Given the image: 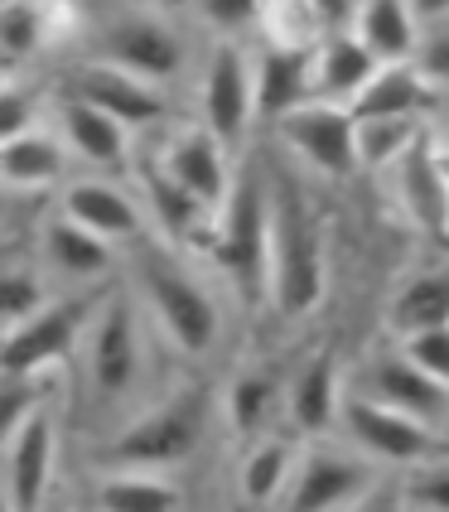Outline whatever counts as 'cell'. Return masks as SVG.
<instances>
[{"label":"cell","mask_w":449,"mask_h":512,"mask_svg":"<svg viewBox=\"0 0 449 512\" xmlns=\"http://www.w3.org/2000/svg\"><path fill=\"white\" fill-rule=\"evenodd\" d=\"M126 285L141 300L155 339L184 363H208L227 329V285L198 252L165 237H141L126 247Z\"/></svg>","instance_id":"1"},{"label":"cell","mask_w":449,"mask_h":512,"mask_svg":"<svg viewBox=\"0 0 449 512\" xmlns=\"http://www.w3.org/2000/svg\"><path fill=\"white\" fill-rule=\"evenodd\" d=\"M271 203L266 247V310L285 324H305L329 295V213L314 199V179L300 174L281 150L261 160Z\"/></svg>","instance_id":"2"},{"label":"cell","mask_w":449,"mask_h":512,"mask_svg":"<svg viewBox=\"0 0 449 512\" xmlns=\"http://www.w3.org/2000/svg\"><path fill=\"white\" fill-rule=\"evenodd\" d=\"M150 343L155 329L145 319L141 300L131 295V285H107L97 310L87 319L83 343H78V382H83V406L116 430L131 421L150 401Z\"/></svg>","instance_id":"3"},{"label":"cell","mask_w":449,"mask_h":512,"mask_svg":"<svg viewBox=\"0 0 449 512\" xmlns=\"http://www.w3.org/2000/svg\"><path fill=\"white\" fill-rule=\"evenodd\" d=\"M223 426L218 421V387L184 382L150 397L116 430L102 440V469H155V474H179L189 469L208 435Z\"/></svg>","instance_id":"4"},{"label":"cell","mask_w":449,"mask_h":512,"mask_svg":"<svg viewBox=\"0 0 449 512\" xmlns=\"http://www.w3.org/2000/svg\"><path fill=\"white\" fill-rule=\"evenodd\" d=\"M266 247H271V203H266V170L261 160H242L232 194L213 218V237L203 261L218 271L232 300L266 305Z\"/></svg>","instance_id":"5"},{"label":"cell","mask_w":449,"mask_h":512,"mask_svg":"<svg viewBox=\"0 0 449 512\" xmlns=\"http://www.w3.org/2000/svg\"><path fill=\"white\" fill-rule=\"evenodd\" d=\"M87 58H102L112 68H126L155 87H174L194 68V44L179 15H169L150 0H126L107 10L97 25L87 29Z\"/></svg>","instance_id":"6"},{"label":"cell","mask_w":449,"mask_h":512,"mask_svg":"<svg viewBox=\"0 0 449 512\" xmlns=\"http://www.w3.org/2000/svg\"><path fill=\"white\" fill-rule=\"evenodd\" d=\"M377 484H382V469L367 455H358L343 435L300 440L295 474L276 512H358L377 493Z\"/></svg>","instance_id":"7"},{"label":"cell","mask_w":449,"mask_h":512,"mask_svg":"<svg viewBox=\"0 0 449 512\" xmlns=\"http://www.w3.org/2000/svg\"><path fill=\"white\" fill-rule=\"evenodd\" d=\"M198 116L218 141L242 160L247 141L256 131V102H252V44L247 39H208V49L198 58L194 78Z\"/></svg>","instance_id":"8"},{"label":"cell","mask_w":449,"mask_h":512,"mask_svg":"<svg viewBox=\"0 0 449 512\" xmlns=\"http://www.w3.org/2000/svg\"><path fill=\"white\" fill-rule=\"evenodd\" d=\"M271 136H276V150L309 179L343 184L358 174V116L338 102L309 97L305 107H295L271 126Z\"/></svg>","instance_id":"9"},{"label":"cell","mask_w":449,"mask_h":512,"mask_svg":"<svg viewBox=\"0 0 449 512\" xmlns=\"http://www.w3.org/2000/svg\"><path fill=\"white\" fill-rule=\"evenodd\" d=\"M382 184H387L406 228L430 247H449V160L435 121H430V131L421 141L382 174Z\"/></svg>","instance_id":"10"},{"label":"cell","mask_w":449,"mask_h":512,"mask_svg":"<svg viewBox=\"0 0 449 512\" xmlns=\"http://www.w3.org/2000/svg\"><path fill=\"white\" fill-rule=\"evenodd\" d=\"M102 290H58L39 314H29L20 329L0 339V372H25V377H49L63 358L78 353L83 329L97 310Z\"/></svg>","instance_id":"11"},{"label":"cell","mask_w":449,"mask_h":512,"mask_svg":"<svg viewBox=\"0 0 449 512\" xmlns=\"http://www.w3.org/2000/svg\"><path fill=\"white\" fill-rule=\"evenodd\" d=\"M334 435H343L382 474H401V469H411V464H421V459H430L440 450V430L421 426V421H411V416H401V411L363 397L353 387L343 392V411H338Z\"/></svg>","instance_id":"12"},{"label":"cell","mask_w":449,"mask_h":512,"mask_svg":"<svg viewBox=\"0 0 449 512\" xmlns=\"http://www.w3.org/2000/svg\"><path fill=\"white\" fill-rule=\"evenodd\" d=\"M145 160L155 170H165L189 199H198L208 213H218L223 199L232 194V179L242 170V160L227 150L203 121H169V131L160 136L155 150H145Z\"/></svg>","instance_id":"13"},{"label":"cell","mask_w":449,"mask_h":512,"mask_svg":"<svg viewBox=\"0 0 449 512\" xmlns=\"http://www.w3.org/2000/svg\"><path fill=\"white\" fill-rule=\"evenodd\" d=\"M348 387L382 401V406H392L401 416H411V421H421V426L440 430V435L449 430V387L425 377L396 343H382V348L363 353V363L348 372Z\"/></svg>","instance_id":"14"},{"label":"cell","mask_w":449,"mask_h":512,"mask_svg":"<svg viewBox=\"0 0 449 512\" xmlns=\"http://www.w3.org/2000/svg\"><path fill=\"white\" fill-rule=\"evenodd\" d=\"M29 256L44 266V276L54 281V290H102L116 281V256L107 237L87 232L83 223H73L68 213H44L39 228L29 237Z\"/></svg>","instance_id":"15"},{"label":"cell","mask_w":449,"mask_h":512,"mask_svg":"<svg viewBox=\"0 0 449 512\" xmlns=\"http://www.w3.org/2000/svg\"><path fill=\"white\" fill-rule=\"evenodd\" d=\"M63 92L83 97L87 107L107 112L112 121H121L126 131H155V126H169L174 121V107H169V92L155 83H145L126 68H112L102 58H78L73 68H63Z\"/></svg>","instance_id":"16"},{"label":"cell","mask_w":449,"mask_h":512,"mask_svg":"<svg viewBox=\"0 0 449 512\" xmlns=\"http://www.w3.org/2000/svg\"><path fill=\"white\" fill-rule=\"evenodd\" d=\"M58 469V416L49 401H39L25 426L0 450V488L15 512H49Z\"/></svg>","instance_id":"17"},{"label":"cell","mask_w":449,"mask_h":512,"mask_svg":"<svg viewBox=\"0 0 449 512\" xmlns=\"http://www.w3.org/2000/svg\"><path fill=\"white\" fill-rule=\"evenodd\" d=\"M58 213H68L73 223H83L87 232L107 237L112 247H136L141 237H150V213L136 189L116 184L112 174H83V179H68L58 189Z\"/></svg>","instance_id":"18"},{"label":"cell","mask_w":449,"mask_h":512,"mask_svg":"<svg viewBox=\"0 0 449 512\" xmlns=\"http://www.w3.org/2000/svg\"><path fill=\"white\" fill-rule=\"evenodd\" d=\"M218 421L227 440H237V450L271 430H285V368L266 358L232 368L218 387Z\"/></svg>","instance_id":"19"},{"label":"cell","mask_w":449,"mask_h":512,"mask_svg":"<svg viewBox=\"0 0 449 512\" xmlns=\"http://www.w3.org/2000/svg\"><path fill=\"white\" fill-rule=\"evenodd\" d=\"M49 121H54V136L63 141L68 160L87 165L92 174H121L136 165L131 131H126L121 121H112L107 112L87 107L83 97L63 92V87L49 97Z\"/></svg>","instance_id":"20"},{"label":"cell","mask_w":449,"mask_h":512,"mask_svg":"<svg viewBox=\"0 0 449 512\" xmlns=\"http://www.w3.org/2000/svg\"><path fill=\"white\" fill-rule=\"evenodd\" d=\"M348 392V372L338 368L334 348H309L305 358H295V368L285 372V430L300 440H319L338 430Z\"/></svg>","instance_id":"21"},{"label":"cell","mask_w":449,"mask_h":512,"mask_svg":"<svg viewBox=\"0 0 449 512\" xmlns=\"http://www.w3.org/2000/svg\"><path fill=\"white\" fill-rule=\"evenodd\" d=\"M73 25V0H0V63L15 73L34 58L54 54Z\"/></svg>","instance_id":"22"},{"label":"cell","mask_w":449,"mask_h":512,"mask_svg":"<svg viewBox=\"0 0 449 512\" xmlns=\"http://www.w3.org/2000/svg\"><path fill=\"white\" fill-rule=\"evenodd\" d=\"M314 97L309 83V54L290 49H266L252 44V102H256V131H271L281 116L305 107Z\"/></svg>","instance_id":"23"},{"label":"cell","mask_w":449,"mask_h":512,"mask_svg":"<svg viewBox=\"0 0 449 512\" xmlns=\"http://www.w3.org/2000/svg\"><path fill=\"white\" fill-rule=\"evenodd\" d=\"M295 455H300V435L290 430H271L252 445H242L237 455V498L247 512H276L285 484L295 474Z\"/></svg>","instance_id":"24"},{"label":"cell","mask_w":449,"mask_h":512,"mask_svg":"<svg viewBox=\"0 0 449 512\" xmlns=\"http://www.w3.org/2000/svg\"><path fill=\"white\" fill-rule=\"evenodd\" d=\"M445 92L421 73L416 58L401 63H377L372 83L358 92V102L348 107L353 116H440Z\"/></svg>","instance_id":"25"},{"label":"cell","mask_w":449,"mask_h":512,"mask_svg":"<svg viewBox=\"0 0 449 512\" xmlns=\"http://www.w3.org/2000/svg\"><path fill=\"white\" fill-rule=\"evenodd\" d=\"M377 73V58L353 29H334L314 54H309V83L319 102H338V107H353L358 92L372 83Z\"/></svg>","instance_id":"26"},{"label":"cell","mask_w":449,"mask_h":512,"mask_svg":"<svg viewBox=\"0 0 449 512\" xmlns=\"http://www.w3.org/2000/svg\"><path fill=\"white\" fill-rule=\"evenodd\" d=\"M68 150L54 136V126H34L25 136L0 145V184L15 194H44V189H63L68 174Z\"/></svg>","instance_id":"27"},{"label":"cell","mask_w":449,"mask_h":512,"mask_svg":"<svg viewBox=\"0 0 449 512\" xmlns=\"http://www.w3.org/2000/svg\"><path fill=\"white\" fill-rule=\"evenodd\" d=\"M92 512H179L184 484L155 469H102L87 493Z\"/></svg>","instance_id":"28"},{"label":"cell","mask_w":449,"mask_h":512,"mask_svg":"<svg viewBox=\"0 0 449 512\" xmlns=\"http://www.w3.org/2000/svg\"><path fill=\"white\" fill-rule=\"evenodd\" d=\"M382 324H387L392 339H406V334H421V329L449 324V266L411 271V276L387 295Z\"/></svg>","instance_id":"29"},{"label":"cell","mask_w":449,"mask_h":512,"mask_svg":"<svg viewBox=\"0 0 449 512\" xmlns=\"http://www.w3.org/2000/svg\"><path fill=\"white\" fill-rule=\"evenodd\" d=\"M353 34L363 39L377 63H401V58H416L421 49V20H416V5L411 0H358V15H353Z\"/></svg>","instance_id":"30"},{"label":"cell","mask_w":449,"mask_h":512,"mask_svg":"<svg viewBox=\"0 0 449 512\" xmlns=\"http://www.w3.org/2000/svg\"><path fill=\"white\" fill-rule=\"evenodd\" d=\"M329 34H334V25L324 20V10L314 0H266L252 44L290 49V54H314Z\"/></svg>","instance_id":"31"},{"label":"cell","mask_w":449,"mask_h":512,"mask_svg":"<svg viewBox=\"0 0 449 512\" xmlns=\"http://www.w3.org/2000/svg\"><path fill=\"white\" fill-rule=\"evenodd\" d=\"M435 116H358V174H382L430 131Z\"/></svg>","instance_id":"32"},{"label":"cell","mask_w":449,"mask_h":512,"mask_svg":"<svg viewBox=\"0 0 449 512\" xmlns=\"http://www.w3.org/2000/svg\"><path fill=\"white\" fill-rule=\"evenodd\" d=\"M58 290L54 281L44 276V266L29 256V247L5 271H0V339L10 334V329H20L29 314H39L49 300H54Z\"/></svg>","instance_id":"33"},{"label":"cell","mask_w":449,"mask_h":512,"mask_svg":"<svg viewBox=\"0 0 449 512\" xmlns=\"http://www.w3.org/2000/svg\"><path fill=\"white\" fill-rule=\"evenodd\" d=\"M266 0H179V15L194 20L208 39H256V20H261Z\"/></svg>","instance_id":"34"},{"label":"cell","mask_w":449,"mask_h":512,"mask_svg":"<svg viewBox=\"0 0 449 512\" xmlns=\"http://www.w3.org/2000/svg\"><path fill=\"white\" fill-rule=\"evenodd\" d=\"M401 512H449V455L435 450L430 459L396 474Z\"/></svg>","instance_id":"35"},{"label":"cell","mask_w":449,"mask_h":512,"mask_svg":"<svg viewBox=\"0 0 449 512\" xmlns=\"http://www.w3.org/2000/svg\"><path fill=\"white\" fill-rule=\"evenodd\" d=\"M49 401V377H25V372H0V450L10 445V435L25 426V416Z\"/></svg>","instance_id":"36"},{"label":"cell","mask_w":449,"mask_h":512,"mask_svg":"<svg viewBox=\"0 0 449 512\" xmlns=\"http://www.w3.org/2000/svg\"><path fill=\"white\" fill-rule=\"evenodd\" d=\"M34 126H44V92L5 78V83H0V145L34 131Z\"/></svg>","instance_id":"37"},{"label":"cell","mask_w":449,"mask_h":512,"mask_svg":"<svg viewBox=\"0 0 449 512\" xmlns=\"http://www.w3.org/2000/svg\"><path fill=\"white\" fill-rule=\"evenodd\" d=\"M425 377H435L440 387H449V324H435V329H421V334H406V339H392Z\"/></svg>","instance_id":"38"},{"label":"cell","mask_w":449,"mask_h":512,"mask_svg":"<svg viewBox=\"0 0 449 512\" xmlns=\"http://www.w3.org/2000/svg\"><path fill=\"white\" fill-rule=\"evenodd\" d=\"M416 63H421V73L440 87V92H449V20H440V25H430L421 34Z\"/></svg>","instance_id":"39"},{"label":"cell","mask_w":449,"mask_h":512,"mask_svg":"<svg viewBox=\"0 0 449 512\" xmlns=\"http://www.w3.org/2000/svg\"><path fill=\"white\" fill-rule=\"evenodd\" d=\"M319 10H324V20L334 29H348L353 25V15H358V0H314Z\"/></svg>","instance_id":"40"},{"label":"cell","mask_w":449,"mask_h":512,"mask_svg":"<svg viewBox=\"0 0 449 512\" xmlns=\"http://www.w3.org/2000/svg\"><path fill=\"white\" fill-rule=\"evenodd\" d=\"M411 5H416V20H421V29L449 20V0H411Z\"/></svg>","instance_id":"41"},{"label":"cell","mask_w":449,"mask_h":512,"mask_svg":"<svg viewBox=\"0 0 449 512\" xmlns=\"http://www.w3.org/2000/svg\"><path fill=\"white\" fill-rule=\"evenodd\" d=\"M25 247H29V242H20V237H0V271H5L15 256L25 252Z\"/></svg>","instance_id":"42"},{"label":"cell","mask_w":449,"mask_h":512,"mask_svg":"<svg viewBox=\"0 0 449 512\" xmlns=\"http://www.w3.org/2000/svg\"><path fill=\"white\" fill-rule=\"evenodd\" d=\"M0 512H15L10 508V498H5V488H0Z\"/></svg>","instance_id":"43"},{"label":"cell","mask_w":449,"mask_h":512,"mask_svg":"<svg viewBox=\"0 0 449 512\" xmlns=\"http://www.w3.org/2000/svg\"><path fill=\"white\" fill-rule=\"evenodd\" d=\"M440 450H445V455H449V430H445V435H440Z\"/></svg>","instance_id":"44"},{"label":"cell","mask_w":449,"mask_h":512,"mask_svg":"<svg viewBox=\"0 0 449 512\" xmlns=\"http://www.w3.org/2000/svg\"><path fill=\"white\" fill-rule=\"evenodd\" d=\"M5 78H10V68H5V63H0V83H5Z\"/></svg>","instance_id":"45"},{"label":"cell","mask_w":449,"mask_h":512,"mask_svg":"<svg viewBox=\"0 0 449 512\" xmlns=\"http://www.w3.org/2000/svg\"><path fill=\"white\" fill-rule=\"evenodd\" d=\"M0 223H5V208H0ZM0 237H5V232H0Z\"/></svg>","instance_id":"46"},{"label":"cell","mask_w":449,"mask_h":512,"mask_svg":"<svg viewBox=\"0 0 449 512\" xmlns=\"http://www.w3.org/2000/svg\"><path fill=\"white\" fill-rule=\"evenodd\" d=\"M83 512H92V508H83Z\"/></svg>","instance_id":"47"}]
</instances>
